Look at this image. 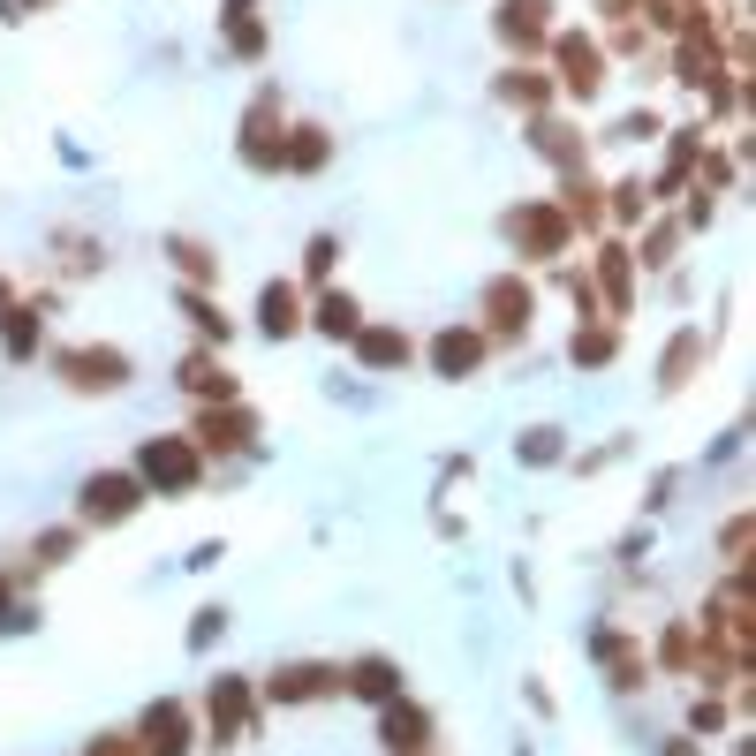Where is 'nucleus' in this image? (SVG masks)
<instances>
[{
  "label": "nucleus",
  "mask_w": 756,
  "mask_h": 756,
  "mask_svg": "<svg viewBox=\"0 0 756 756\" xmlns=\"http://www.w3.org/2000/svg\"><path fill=\"white\" fill-rule=\"evenodd\" d=\"M386 734H394V749H424V711H394Z\"/></svg>",
  "instance_id": "nucleus-1"
},
{
  "label": "nucleus",
  "mask_w": 756,
  "mask_h": 756,
  "mask_svg": "<svg viewBox=\"0 0 756 756\" xmlns=\"http://www.w3.org/2000/svg\"><path fill=\"white\" fill-rule=\"evenodd\" d=\"M265 326H273V333H288V326H295V295H280V288L265 295Z\"/></svg>",
  "instance_id": "nucleus-2"
}]
</instances>
